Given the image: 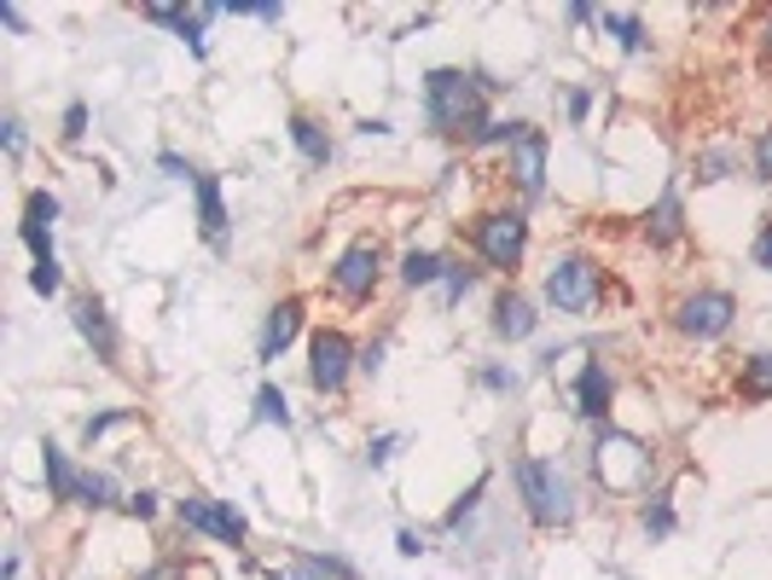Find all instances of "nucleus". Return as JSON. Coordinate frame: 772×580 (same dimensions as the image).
Returning <instances> with one entry per match:
<instances>
[{"mask_svg":"<svg viewBox=\"0 0 772 580\" xmlns=\"http://www.w3.org/2000/svg\"><path fill=\"white\" fill-rule=\"evenodd\" d=\"M482 88L488 81L465 76V70H430L424 76V111H430L436 134H477L482 129Z\"/></svg>","mask_w":772,"mask_h":580,"instance_id":"obj_1","label":"nucleus"},{"mask_svg":"<svg viewBox=\"0 0 772 580\" xmlns=\"http://www.w3.org/2000/svg\"><path fill=\"white\" fill-rule=\"evenodd\" d=\"M512 476H517L523 511L535 516L540 528H563V523H575V488H569V476H563L552 459H517V465H512Z\"/></svg>","mask_w":772,"mask_h":580,"instance_id":"obj_2","label":"nucleus"},{"mask_svg":"<svg viewBox=\"0 0 772 580\" xmlns=\"http://www.w3.org/2000/svg\"><path fill=\"white\" fill-rule=\"evenodd\" d=\"M546 302H552L558 314H586V308L598 302V267L586 256L552 261V274H546Z\"/></svg>","mask_w":772,"mask_h":580,"instance_id":"obj_3","label":"nucleus"},{"mask_svg":"<svg viewBox=\"0 0 772 580\" xmlns=\"http://www.w3.org/2000/svg\"><path fill=\"white\" fill-rule=\"evenodd\" d=\"M477 250H482V261L488 267H500V274H512V267L523 261V250H528V221L523 215H482L477 221Z\"/></svg>","mask_w":772,"mask_h":580,"instance_id":"obj_4","label":"nucleus"},{"mask_svg":"<svg viewBox=\"0 0 772 580\" xmlns=\"http://www.w3.org/2000/svg\"><path fill=\"white\" fill-rule=\"evenodd\" d=\"M645 465H650V453L634 442V435H604V442L593 447V470H598V482L604 488H639L645 482Z\"/></svg>","mask_w":772,"mask_h":580,"instance_id":"obj_5","label":"nucleus"},{"mask_svg":"<svg viewBox=\"0 0 772 580\" xmlns=\"http://www.w3.org/2000/svg\"><path fill=\"white\" fill-rule=\"evenodd\" d=\"M180 523L210 534V540H221V546H244V534H250L244 511H233L227 500H203V493H187V500H180Z\"/></svg>","mask_w":772,"mask_h":580,"instance_id":"obj_6","label":"nucleus"},{"mask_svg":"<svg viewBox=\"0 0 772 580\" xmlns=\"http://www.w3.org/2000/svg\"><path fill=\"white\" fill-rule=\"evenodd\" d=\"M309 355H314V360H309V383L320 389V395H337V389L349 383V366H360L343 331H314Z\"/></svg>","mask_w":772,"mask_h":580,"instance_id":"obj_7","label":"nucleus"},{"mask_svg":"<svg viewBox=\"0 0 772 580\" xmlns=\"http://www.w3.org/2000/svg\"><path fill=\"white\" fill-rule=\"evenodd\" d=\"M731 314H738V302H731L726 290H697V297H685V302H680L674 325L685 331V337L708 343V337H720V331L731 325Z\"/></svg>","mask_w":772,"mask_h":580,"instance_id":"obj_8","label":"nucleus"},{"mask_svg":"<svg viewBox=\"0 0 772 580\" xmlns=\"http://www.w3.org/2000/svg\"><path fill=\"white\" fill-rule=\"evenodd\" d=\"M378 267H383V256H378L372 238L349 244V250L337 256V267H332L337 297H343V302H366V297H372V285H378Z\"/></svg>","mask_w":772,"mask_h":580,"instance_id":"obj_9","label":"nucleus"},{"mask_svg":"<svg viewBox=\"0 0 772 580\" xmlns=\"http://www.w3.org/2000/svg\"><path fill=\"white\" fill-rule=\"evenodd\" d=\"M53 221H58V198H53V192H30L24 226H18V233H24L35 267H58V256H53Z\"/></svg>","mask_w":772,"mask_h":580,"instance_id":"obj_10","label":"nucleus"},{"mask_svg":"<svg viewBox=\"0 0 772 580\" xmlns=\"http://www.w3.org/2000/svg\"><path fill=\"white\" fill-rule=\"evenodd\" d=\"M512 175L523 186V198H540V186H546V134L540 129H528L512 145Z\"/></svg>","mask_w":772,"mask_h":580,"instance_id":"obj_11","label":"nucleus"},{"mask_svg":"<svg viewBox=\"0 0 772 580\" xmlns=\"http://www.w3.org/2000/svg\"><path fill=\"white\" fill-rule=\"evenodd\" d=\"M302 331V302L297 297H284L273 314H268V325H261V343H256V355L261 360H279L284 348H291V337Z\"/></svg>","mask_w":772,"mask_h":580,"instance_id":"obj_12","label":"nucleus"},{"mask_svg":"<svg viewBox=\"0 0 772 580\" xmlns=\"http://www.w3.org/2000/svg\"><path fill=\"white\" fill-rule=\"evenodd\" d=\"M76 331L93 343V355L105 360V366H116V325H111V314H105V302H76Z\"/></svg>","mask_w":772,"mask_h":580,"instance_id":"obj_13","label":"nucleus"},{"mask_svg":"<svg viewBox=\"0 0 772 580\" xmlns=\"http://www.w3.org/2000/svg\"><path fill=\"white\" fill-rule=\"evenodd\" d=\"M535 325H540V314L528 308V297H517V290H505V297L494 302V331L505 343H523V337H535Z\"/></svg>","mask_w":772,"mask_h":580,"instance_id":"obj_14","label":"nucleus"},{"mask_svg":"<svg viewBox=\"0 0 772 580\" xmlns=\"http://www.w3.org/2000/svg\"><path fill=\"white\" fill-rule=\"evenodd\" d=\"M575 412H581V419H604V412H609V371L598 360L586 366L581 383H575Z\"/></svg>","mask_w":772,"mask_h":580,"instance_id":"obj_15","label":"nucleus"},{"mask_svg":"<svg viewBox=\"0 0 772 580\" xmlns=\"http://www.w3.org/2000/svg\"><path fill=\"white\" fill-rule=\"evenodd\" d=\"M645 233H650V244H674V238L685 233V210H680V192H674V186L657 198V210H650Z\"/></svg>","mask_w":772,"mask_h":580,"instance_id":"obj_16","label":"nucleus"},{"mask_svg":"<svg viewBox=\"0 0 772 580\" xmlns=\"http://www.w3.org/2000/svg\"><path fill=\"white\" fill-rule=\"evenodd\" d=\"M192 186H198V221H203V233L221 238V233H227V203H221V180H215V175H198Z\"/></svg>","mask_w":772,"mask_h":580,"instance_id":"obj_17","label":"nucleus"},{"mask_svg":"<svg viewBox=\"0 0 772 580\" xmlns=\"http://www.w3.org/2000/svg\"><path fill=\"white\" fill-rule=\"evenodd\" d=\"M291 140H297V152L309 163H320V169L332 163V134H325L314 116H291Z\"/></svg>","mask_w":772,"mask_h":580,"instance_id":"obj_18","label":"nucleus"},{"mask_svg":"<svg viewBox=\"0 0 772 580\" xmlns=\"http://www.w3.org/2000/svg\"><path fill=\"white\" fill-rule=\"evenodd\" d=\"M41 470H47V488H53V500H76V482H81V476L70 470V459H65V453H58L53 442L41 447Z\"/></svg>","mask_w":772,"mask_h":580,"instance_id":"obj_19","label":"nucleus"},{"mask_svg":"<svg viewBox=\"0 0 772 580\" xmlns=\"http://www.w3.org/2000/svg\"><path fill=\"white\" fill-rule=\"evenodd\" d=\"M401 279L406 285H436V279H447V261L441 256H430V250H406V261H401Z\"/></svg>","mask_w":772,"mask_h":580,"instance_id":"obj_20","label":"nucleus"},{"mask_svg":"<svg viewBox=\"0 0 772 580\" xmlns=\"http://www.w3.org/2000/svg\"><path fill=\"white\" fill-rule=\"evenodd\" d=\"M116 500V482H111V476H81V482H76V505H88V511H105Z\"/></svg>","mask_w":772,"mask_h":580,"instance_id":"obj_21","label":"nucleus"},{"mask_svg":"<svg viewBox=\"0 0 772 580\" xmlns=\"http://www.w3.org/2000/svg\"><path fill=\"white\" fill-rule=\"evenodd\" d=\"M604 30L616 35L627 53H645V24H639L634 12H604Z\"/></svg>","mask_w":772,"mask_h":580,"instance_id":"obj_22","label":"nucleus"},{"mask_svg":"<svg viewBox=\"0 0 772 580\" xmlns=\"http://www.w3.org/2000/svg\"><path fill=\"white\" fill-rule=\"evenodd\" d=\"M256 419L261 424H291V406H284V389H273V383H261V395H256Z\"/></svg>","mask_w":772,"mask_h":580,"instance_id":"obj_23","label":"nucleus"},{"mask_svg":"<svg viewBox=\"0 0 772 580\" xmlns=\"http://www.w3.org/2000/svg\"><path fill=\"white\" fill-rule=\"evenodd\" d=\"M743 389H749V395H772V355H749L743 360Z\"/></svg>","mask_w":772,"mask_h":580,"instance_id":"obj_24","label":"nucleus"},{"mask_svg":"<svg viewBox=\"0 0 772 580\" xmlns=\"http://www.w3.org/2000/svg\"><path fill=\"white\" fill-rule=\"evenodd\" d=\"M731 169H738V152H726V145H715V152L697 157V180H726Z\"/></svg>","mask_w":772,"mask_h":580,"instance_id":"obj_25","label":"nucleus"},{"mask_svg":"<svg viewBox=\"0 0 772 580\" xmlns=\"http://www.w3.org/2000/svg\"><path fill=\"white\" fill-rule=\"evenodd\" d=\"M523 134H528V122H482L471 140H477V145H517Z\"/></svg>","mask_w":772,"mask_h":580,"instance_id":"obj_26","label":"nucleus"},{"mask_svg":"<svg viewBox=\"0 0 772 580\" xmlns=\"http://www.w3.org/2000/svg\"><path fill=\"white\" fill-rule=\"evenodd\" d=\"M447 302H459V297H471V285H477V267H465V261H447Z\"/></svg>","mask_w":772,"mask_h":580,"instance_id":"obj_27","label":"nucleus"},{"mask_svg":"<svg viewBox=\"0 0 772 580\" xmlns=\"http://www.w3.org/2000/svg\"><path fill=\"white\" fill-rule=\"evenodd\" d=\"M134 419V412H99V419H88V424H81V442H99V435H105V430H116V424H128Z\"/></svg>","mask_w":772,"mask_h":580,"instance_id":"obj_28","label":"nucleus"},{"mask_svg":"<svg viewBox=\"0 0 772 580\" xmlns=\"http://www.w3.org/2000/svg\"><path fill=\"white\" fill-rule=\"evenodd\" d=\"M749 261L772 274V221H761V233H756V250H749Z\"/></svg>","mask_w":772,"mask_h":580,"instance_id":"obj_29","label":"nucleus"},{"mask_svg":"<svg viewBox=\"0 0 772 580\" xmlns=\"http://www.w3.org/2000/svg\"><path fill=\"white\" fill-rule=\"evenodd\" d=\"M482 389H494V395H505V389H517V378L505 366H482Z\"/></svg>","mask_w":772,"mask_h":580,"instance_id":"obj_30","label":"nucleus"},{"mask_svg":"<svg viewBox=\"0 0 772 580\" xmlns=\"http://www.w3.org/2000/svg\"><path fill=\"white\" fill-rule=\"evenodd\" d=\"M401 447V435H378L372 447H366V465H390V453Z\"/></svg>","mask_w":772,"mask_h":580,"instance_id":"obj_31","label":"nucleus"},{"mask_svg":"<svg viewBox=\"0 0 772 580\" xmlns=\"http://www.w3.org/2000/svg\"><path fill=\"white\" fill-rule=\"evenodd\" d=\"M645 528H650V534H668V528H674V511H668V505L657 500V505L645 511Z\"/></svg>","mask_w":772,"mask_h":580,"instance_id":"obj_32","label":"nucleus"},{"mask_svg":"<svg viewBox=\"0 0 772 580\" xmlns=\"http://www.w3.org/2000/svg\"><path fill=\"white\" fill-rule=\"evenodd\" d=\"M756 169H761V180L772 186V129H767V134L756 140Z\"/></svg>","mask_w":772,"mask_h":580,"instance_id":"obj_33","label":"nucleus"},{"mask_svg":"<svg viewBox=\"0 0 772 580\" xmlns=\"http://www.w3.org/2000/svg\"><path fill=\"white\" fill-rule=\"evenodd\" d=\"M0 140H7V152L18 157V152H24V122H18V116H7V122H0Z\"/></svg>","mask_w":772,"mask_h":580,"instance_id":"obj_34","label":"nucleus"},{"mask_svg":"<svg viewBox=\"0 0 772 580\" xmlns=\"http://www.w3.org/2000/svg\"><path fill=\"white\" fill-rule=\"evenodd\" d=\"M88 134V105H70L65 111V140H81Z\"/></svg>","mask_w":772,"mask_h":580,"instance_id":"obj_35","label":"nucleus"},{"mask_svg":"<svg viewBox=\"0 0 772 580\" xmlns=\"http://www.w3.org/2000/svg\"><path fill=\"white\" fill-rule=\"evenodd\" d=\"M157 163H163V175H175V180H198V175H192V163H180L175 152H163Z\"/></svg>","mask_w":772,"mask_h":580,"instance_id":"obj_36","label":"nucleus"},{"mask_svg":"<svg viewBox=\"0 0 772 580\" xmlns=\"http://www.w3.org/2000/svg\"><path fill=\"white\" fill-rule=\"evenodd\" d=\"M395 551H401V557H418V551H424V540H418L413 528H401V534H395Z\"/></svg>","mask_w":772,"mask_h":580,"instance_id":"obj_37","label":"nucleus"},{"mask_svg":"<svg viewBox=\"0 0 772 580\" xmlns=\"http://www.w3.org/2000/svg\"><path fill=\"white\" fill-rule=\"evenodd\" d=\"M586 111H593V93H586V88H575V93H569V116H586Z\"/></svg>","mask_w":772,"mask_h":580,"instance_id":"obj_38","label":"nucleus"},{"mask_svg":"<svg viewBox=\"0 0 772 580\" xmlns=\"http://www.w3.org/2000/svg\"><path fill=\"white\" fill-rule=\"evenodd\" d=\"M128 511H134V516H157V493H134Z\"/></svg>","mask_w":772,"mask_h":580,"instance_id":"obj_39","label":"nucleus"},{"mask_svg":"<svg viewBox=\"0 0 772 580\" xmlns=\"http://www.w3.org/2000/svg\"><path fill=\"white\" fill-rule=\"evenodd\" d=\"M383 366V343H372V348H360V371H378Z\"/></svg>","mask_w":772,"mask_h":580,"instance_id":"obj_40","label":"nucleus"},{"mask_svg":"<svg viewBox=\"0 0 772 580\" xmlns=\"http://www.w3.org/2000/svg\"><path fill=\"white\" fill-rule=\"evenodd\" d=\"M139 580H180L175 569H152V575H139Z\"/></svg>","mask_w":772,"mask_h":580,"instance_id":"obj_41","label":"nucleus"},{"mask_svg":"<svg viewBox=\"0 0 772 580\" xmlns=\"http://www.w3.org/2000/svg\"><path fill=\"white\" fill-rule=\"evenodd\" d=\"M767 53H772V24H767Z\"/></svg>","mask_w":772,"mask_h":580,"instance_id":"obj_42","label":"nucleus"}]
</instances>
